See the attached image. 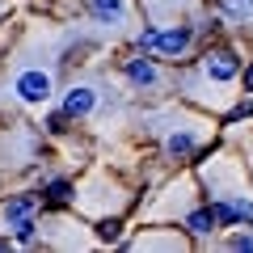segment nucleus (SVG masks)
I'll return each mask as SVG.
<instances>
[{
    "label": "nucleus",
    "mask_w": 253,
    "mask_h": 253,
    "mask_svg": "<svg viewBox=\"0 0 253 253\" xmlns=\"http://www.w3.org/2000/svg\"><path fill=\"white\" fill-rule=\"evenodd\" d=\"M232 249H253V236L245 232V236H232Z\"/></svg>",
    "instance_id": "nucleus-15"
},
{
    "label": "nucleus",
    "mask_w": 253,
    "mask_h": 253,
    "mask_svg": "<svg viewBox=\"0 0 253 253\" xmlns=\"http://www.w3.org/2000/svg\"><path fill=\"white\" fill-rule=\"evenodd\" d=\"M219 13L232 21H249L253 17V0H219Z\"/></svg>",
    "instance_id": "nucleus-10"
},
{
    "label": "nucleus",
    "mask_w": 253,
    "mask_h": 253,
    "mask_svg": "<svg viewBox=\"0 0 253 253\" xmlns=\"http://www.w3.org/2000/svg\"><path fill=\"white\" fill-rule=\"evenodd\" d=\"M13 236H17V241L21 245H30V241H34V236H38V224H34V219H17V224H13Z\"/></svg>",
    "instance_id": "nucleus-12"
},
{
    "label": "nucleus",
    "mask_w": 253,
    "mask_h": 253,
    "mask_svg": "<svg viewBox=\"0 0 253 253\" xmlns=\"http://www.w3.org/2000/svg\"><path fill=\"white\" fill-rule=\"evenodd\" d=\"M30 211H34V199H30V194H17V199H9L4 207H0V228H13L17 219H26Z\"/></svg>",
    "instance_id": "nucleus-8"
},
{
    "label": "nucleus",
    "mask_w": 253,
    "mask_h": 253,
    "mask_svg": "<svg viewBox=\"0 0 253 253\" xmlns=\"http://www.w3.org/2000/svg\"><path fill=\"white\" fill-rule=\"evenodd\" d=\"M63 126H68V114H51L46 118V131H63Z\"/></svg>",
    "instance_id": "nucleus-14"
},
{
    "label": "nucleus",
    "mask_w": 253,
    "mask_h": 253,
    "mask_svg": "<svg viewBox=\"0 0 253 253\" xmlns=\"http://www.w3.org/2000/svg\"><path fill=\"white\" fill-rule=\"evenodd\" d=\"M135 42L148 55H161V59H181L194 42V26H148L135 34Z\"/></svg>",
    "instance_id": "nucleus-2"
},
{
    "label": "nucleus",
    "mask_w": 253,
    "mask_h": 253,
    "mask_svg": "<svg viewBox=\"0 0 253 253\" xmlns=\"http://www.w3.org/2000/svg\"><path fill=\"white\" fill-rule=\"evenodd\" d=\"M199 144H203L199 123H181V126H173L169 135H165V152H169V156H190Z\"/></svg>",
    "instance_id": "nucleus-6"
},
{
    "label": "nucleus",
    "mask_w": 253,
    "mask_h": 253,
    "mask_svg": "<svg viewBox=\"0 0 253 253\" xmlns=\"http://www.w3.org/2000/svg\"><path fill=\"white\" fill-rule=\"evenodd\" d=\"M186 228H190V232H194V236H211V232H215V228H219V219H215V207H211V203H207V207L190 211V215H186Z\"/></svg>",
    "instance_id": "nucleus-9"
},
{
    "label": "nucleus",
    "mask_w": 253,
    "mask_h": 253,
    "mask_svg": "<svg viewBox=\"0 0 253 253\" xmlns=\"http://www.w3.org/2000/svg\"><path fill=\"white\" fill-rule=\"evenodd\" d=\"M236 72H241L236 51H228V46L207 51V55H203V63H199V76H190V81H203V89H207V93H199V101L224 106V93H219V89H228V84L236 81Z\"/></svg>",
    "instance_id": "nucleus-1"
},
{
    "label": "nucleus",
    "mask_w": 253,
    "mask_h": 253,
    "mask_svg": "<svg viewBox=\"0 0 253 253\" xmlns=\"http://www.w3.org/2000/svg\"><path fill=\"white\" fill-rule=\"evenodd\" d=\"M181 236H139L135 249H177Z\"/></svg>",
    "instance_id": "nucleus-11"
},
{
    "label": "nucleus",
    "mask_w": 253,
    "mask_h": 253,
    "mask_svg": "<svg viewBox=\"0 0 253 253\" xmlns=\"http://www.w3.org/2000/svg\"><path fill=\"white\" fill-rule=\"evenodd\" d=\"M123 72H126V81L135 84V89H161V68H156L152 59H144V55H131V59L123 63Z\"/></svg>",
    "instance_id": "nucleus-5"
},
{
    "label": "nucleus",
    "mask_w": 253,
    "mask_h": 253,
    "mask_svg": "<svg viewBox=\"0 0 253 253\" xmlns=\"http://www.w3.org/2000/svg\"><path fill=\"white\" fill-rule=\"evenodd\" d=\"M46 199L51 203H68L72 199V181H51V186H46Z\"/></svg>",
    "instance_id": "nucleus-13"
},
{
    "label": "nucleus",
    "mask_w": 253,
    "mask_h": 253,
    "mask_svg": "<svg viewBox=\"0 0 253 253\" xmlns=\"http://www.w3.org/2000/svg\"><path fill=\"white\" fill-rule=\"evenodd\" d=\"M249 114H253V101H241V106L232 110V118H249Z\"/></svg>",
    "instance_id": "nucleus-16"
},
{
    "label": "nucleus",
    "mask_w": 253,
    "mask_h": 253,
    "mask_svg": "<svg viewBox=\"0 0 253 253\" xmlns=\"http://www.w3.org/2000/svg\"><path fill=\"white\" fill-rule=\"evenodd\" d=\"M13 93H17L26 106H42V101H51L55 81H51L46 68H21V72L13 76Z\"/></svg>",
    "instance_id": "nucleus-3"
},
{
    "label": "nucleus",
    "mask_w": 253,
    "mask_h": 253,
    "mask_svg": "<svg viewBox=\"0 0 253 253\" xmlns=\"http://www.w3.org/2000/svg\"><path fill=\"white\" fill-rule=\"evenodd\" d=\"M101 106V89L97 84H72V89L63 93V114L68 118H84Z\"/></svg>",
    "instance_id": "nucleus-4"
},
{
    "label": "nucleus",
    "mask_w": 253,
    "mask_h": 253,
    "mask_svg": "<svg viewBox=\"0 0 253 253\" xmlns=\"http://www.w3.org/2000/svg\"><path fill=\"white\" fill-rule=\"evenodd\" d=\"M245 93H253V63L245 68Z\"/></svg>",
    "instance_id": "nucleus-17"
},
{
    "label": "nucleus",
    "mask_w": 253,
    "mask_h": 253,
    "mask_svg": "<svg viewBox=\"0 0 253 253\" xmlns=\"http://www.w3.org/2000/svg\"><path fill=\"white\" fill-rule=\"evenodd\" d=\"M89 13L101 21V26H123L131 21V0H84Z\"/></svg>",
    "instance_id": "nucleus-7"
}]
</instances>
